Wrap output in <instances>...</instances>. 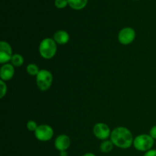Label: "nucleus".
<instances>
[{
	"instance_id": "f8f14e48",
	"label": "nucleus",
	"mask_w": 156,
	"mask_h": 156,
	"mask_svg": "<svg viewBox=\"0 0 156 156\" xmlns=\"http://www.w3.org/2000/svg\"><path fill=\"white\" fill-rule=\"evenodd\" d=\"M88 0H68V5L74 10H82L88 4Z\"/></svg>"
},
{
	"instance_id": "20e7f679",
	"label": "nucleus",
	"mask_w": 156,
	"mask_h": 156,
	"mask_svg": "<svg viewBox=\"0 0 156 156\" xmlns=\"http://www.w3.org/2000/svg\"><path fill=\"white\" fill-rule=\"evenodd\" d=\"M53 81V74L47 69H41L36 76L37 86L41 91H47L51 87Z\"/></svg>"
},
{
	"instance_id": "412c9836",
	"label": "nucleus",
	"mask_w": 156,
	"mask_h": 156,
	"mask_svg": "<svg viewBox=\"0 0 156 156\" xmlns=\"http://www.w3.org/2000/svg\"><path fill=\"white\" fill-rule=\"evenodd\" d=\"M59 156H68V152H67V151L59 152Z\"/></svg>"
},
{
	"instance_id": "f3484780",
	"label": "nucleus",
	"mask_w": 156,
	"mask_h": 156,
	"mask_svg": "<svg viewBox=\"0 0 156 156\" xmlns=\"http://www.w3.org/2000/svg\"><path fill=\"white\" fill-rule=\"evenodd\" d=\"M39 125H37V123L34 121V120H28L26 124V126H27V129H28L30 132H35V130L37 129V128L38 127Z\"/></svg>"
},
{
	"instance_id": "2eb2a0df",
	"label": "nucleus",
	"mask_w": 156,
	"mask_h": 156,
	"mask_svg": "<svg viewBox=\"0 0 156 156\" xmlns=\"http://www.w3.org/2000/svg\"><path fill=\"white\" fill-rule=\"evenodd\" d=\"M40 69L38 66L35 63H30L26 67V71L27 74L31 76H37L40 72Z\"/></svg>"
},
{
	"instance_id": "7ed1b4c3",
	"label": "nucleus",
	"mask_w": 156,
	"mask_h": 156,
	"mask_svg": "<svg viewBox=\"0 0 156 156\" xmlns=\"http://www.w3.org/2000/svg\"><path fill=\"white\" fill-rule=\"evenodd\" d=\"M155 144V140L149 134H140L134 138L133 146L139 152H146L151 150Z\"/></svg>"
},
{
	"instance_id": "aec40b11",
	"label": "nucleus",
	"mask_w": 156,
	"mask_h": 156,
	"mask_svg": "<svg viewBox=\"0 0 156 156\" xmlns=\"http://www.w3.org/2000/svg\"><path fill=\"white\" fill-rule=\"evenodd\" d=\"M143 156H156V149H151L148 152H145Z\"/></svg>"
},
{
	"instance_id": "4be33fe9",
	"label": "nucleus",
	"mask_w": 156,
	"mask_h": 156,
	"mask_svg": "<svg viewBox=\"0 0 156 156\" xmlns=\"http://www.w3.org/2000/svg\"><path fill=\"white\" fill-rule=\"evenodd\" d=\"M82 156H97V155H94V153H91V152H87V153L84 154Z\"/></svg>"
},
{
	"instance_id": "9d476101",
	"label": "nucleus",
	"mask_w": 156,
	"mask_h": 156,
	"mask_svg": "<svg viewBox=\"0 0 156 156\" xmlns=\"http://www.w3.org/2000/svg\"><path fill=\"white\" fill-rule=\"evenodd\" d=\"M15 75V67L11 63L3 64L0 69V79L4 82L10 81Z\"/></svg>"
},
{
	"instance_id": "f257e3e1",
	"label": "nucleus",
	"mask_w": 156,
	"mask_h": 156,
	"mask_svg": "<svg viewBox=\"0 0 156 156\" xmlns=\"http://www.w3.org/2000/svg\"><path fill=\"white\" fill-rule=\"evenodd\" d=\"M110 140L114 146L121 149H129L133 144L134 137L132 132L125 126H117L111 132Z\"/></svg>"
},
{
	"instance_id": "423d86ee",
	"label": "nucleus",
	"mask_w": 156,
	"mask_h": 156,
	"mask_svg": "<svg viewBox=\"0 0 156 156\" xmlns=\"http://www.w3.org/2000/svg\"><path fill=\"white\" fill-rule=\"evenodd\" d=\"M136 36V33L133 27H126L122 28L119 31L117 38L120 44L126 46L131 44L135 41Z\"/></svg>"
},
{
	"instance_id": "a211bd4d",
	"label": "nucleus",
	"mask_w": 156,
	"mask_h": 156,
	"mask_svg": "<svg viewBox=\"0 0 156 156\" xmlns=\"http://www.w3.org/2000/svg\"><path fill=\"white\" fill-rule=\"evenodd\" d=\"M55 6H56L57 9H64V8L66 7L68 5V0H55L54 2Z\"/></svg>"
},
{
	"instance_id": "ddd939ff",
	"label": "nucleus",
	"mask_w": 156,
	"mask_h": 156,
	"mask_svg": "<svg viewBox=\"0 0 156 156\" xmlns=\"http://www.w3.org/2000/svg\"><path fill=\"white\" fill-rule=\"evenodd\" d=\"M114 147V145L111 140H104L100 145V150L103 153H109L113 150Z\"/></svg>"
},
{
	"instance_id": "0eeeda50",
	"label": "nucleus",
	"mask_w": 156,
	"mask_h": 156,
	"mask_svg": "<svg viewBox=\"0 0 156 156\" xmlns=\"http://www.w3.org/2000/svg\"><path fill=\"white\" fill-rule=\"evenodd\" d=\"M112 131L110 129L109 126L105 123H97L93 126V133L94 136L98 140L104 141L111 137Z\"/></svg>"
},
{
	"instance_id": "1a4fd4ad",
	"label": "nucleus",
	"mask_w": 156,
	"mask_h": 156,
	"mask_svg": "<svg viewBox=\"0 0 156 156\" xmlns=\"http://www.w3.org/2000/svg\"><path fill=\"white\" fill-rule=\"evenodd\" d=\"M71 145V140L66 134H61L56 136L54 141V147L59 152L67 151Z\"/></svg>"
},
{
	"instance_id": "6ab92c4d",
	"label": "nucleus",
	"mask_w": 156,
	"mask_h": 156,
	"mask_svg": "<svg viewBox=\"0 0 156 156\" xmlns=\"http://www.w3.org/2000/svg\"><path fill=\"white\" fill-rule=\"evenodd\" d=\"M149 135L154 139V140H156V125L152 126V128L149 130Z\"/></svg>"
},
{
	"instance_id": "39448f33",
	"label": "nucleus",
	"mask_w": 156,
	"mask_h": 156,
	"mask_svg": "<svg viewBox=\"0 0 156 156\" xmlns=\"http://www.w3.org/2000/svg\"><path fill=\"white\" fill-rule=\"evenodd\" d=\"M54 136V130L53 127L47 124H41L38 126L34 132V136L38 141L48 142L53 139Z\"/></svg>"
},
{
	"instance_id": "9b49d317",
	"label": "nucleus",
	"mask_w": 156,
	"mask_h": 156,
	"mask_svg": "<svg viewBox=\"0 0 156 156\" xmlns=\"http://www.w3.org/2000/svg\"><path fill=\"white\" fill-rule=\"evenodd\" d=\"M53 39L59 45H65V44L69 43L70 37L68 32L66 31V30H59L55 32L54 34H53Z\"/></svg>"
},
{
	"instance_id": "4468645a",
	"label": "nucleus",
	"mask_w": 156,
	"mask_h": 156,
	"mask_svg": "<svg viewBox=\"0 0 156 156\" xmlns=\"http://www.w3.org/2000/svg\"><path fill=\"white\" fill-rule=\"evenodd\" d=\"M24 59L22 55L19 54V53H15L12 56V59L10 61V63L14 67H16V68H18V67H21V66L24 64Z\"/></svg>"
},
{
	"instance_id": "f03ea898",
	"label": "nucleus",
	"mask_w": 156,
	"mask_h": 156,
	"mask_svg": "<svg viewBox=\"0 0 156 156\" xmlns=\"http://www.w3.org/2000/svg\"><path fill=\"white\" fill-rule=\"evenodd\" d=\"M57 52V44L53 38L47 37L41 41L39 45V53L45 59H53Z\"/></svg>"
},
{
	"instance_id": "dca6fc26",
	"label": "nucleus",
	"mask_w": 156,
	"mask_h": 156,
	"mask_svg": "<svg viewBox=\"0 0 156 156\" xmlns=\"http://www.w3.org/2000/svg\"><path fill=\"white\" fill-rule=\"evenodd\" d=\"M7 85L5 82L2 80H0V98H3L7 94Z\"/></svg>"
},
{
	"instance_id": "6e6552de",
	"label": "nucleus",
	"mask_w": 156,
	"mask_h": 156,
	"mask_svg": "<svg viewBox=\"0 0 156 156\" xmlns=\"http://www.w3.org/2000/svg\"><path fill=\"white\" fill-rule=\"evenodd\" d=\"M13 56L12 46L7 41H2L0 42V63L2 65L9 63Z\"/></svg>"
}]
</instances>
